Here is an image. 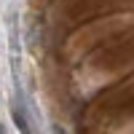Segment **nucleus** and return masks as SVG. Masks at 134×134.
<instances>
[{
  "label": "nucleus",
  "mask_w": 134,
  "mask_h": 134,
  "mask_svg": "<svg viewBox=\"0 0 134 134\" xmlns=\"http://www.w3.org/2000/svg\"><path fill=\"white\" fill-rule=\"evenodd\" d=\"M48 131H51V134H67L62 126H48Z\"/></svg>",
  "instance_id": "nucleus-1"
},
{
  "label": "nucleus",
  "mask_w": 134,
  "mask_h": 134,
  "mask_svg": "<svg viewBox=\"0 0 134 134\" xmlns=\"http://www.w3.org/2000/svg\"><path fill=\"white\" fill-rule=\"evenodd\" d=\"M0 134H8V126L5 124H0Z\"/></svg>",
  "instance_id": "nucleus-2"
}]
</instances>
